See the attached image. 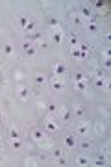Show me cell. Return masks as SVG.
Here are the masks:
<instances>
[{
    "label": "cell",
    "instance_id": "6da1fadb",
    "mask_svg": "<svg viewBox=\"0 0 111 167\" xmlns=\"http://www.w3.org/2000/svg\"><path fill=\"white\" fill-rule=\"evenodd\" d=\"M52 41L56 45H61L63 43V32L59 30V28H54V32H52Z\"/></svg>",
    "mask_w": 111,
    "mask_h": 167
},
{
    "label": "cell",
    "instance_id": "7a4b0ae2",
    "mask_svg": "<svg viewBox=\"0 0 111 167\" xmlns=\"http://www.w3.org/2000/svg\"><path fill=\"white\" fill-rule=\"evenodd\" d=\"M71 54H72V58H74L76 61H83V60L87 58V54H83V52L80 50L78 46H72V50H71Z\"/></svg>",
    "mask_w": 111,
    "mask_h": 167
},
{
    "label": "cell",
    "instance_id": "3957f363",
    "mask_svg": "<svg viewBox=\"0 0 111 167\" xmlns=\"http://www.w3.org/2000/svg\"><path fill=\"white\" fill-rule=\"evenodd\" d=\"M32 137H33V141L41 143V141L45 139V132L41 130V128H33V130H32Z\"/></svg>",
    "mask_w": 111,
    "mask_h": 167
},
{
    "label": "cell",
    "instance_id": "277c9868",
    "mask_svg": "<svg viewBox=\"0 0 111 167\" xmlns=\"http://www.w3.org/2000/svg\"><path fill=\"white\" fill-rule=\"evenodd\" d=\"M52 71H54V74H56V76L65 74V73H67V65H65V63H54Z\"/></svg>",
    "mask_w": 111,
    "mask_h": 167
},
{
    "label": "cell",
    "instance_id": "5b68a950",
    "mask_svg": "<svg viewBox=\"0 0 111 167\" xmlns=\"http://www.w3.org/2000/svg\"><path fill=\"white\" fill-rule=\"evenodd\" d=\"M43 126H45V130H46V132H56V130L59 128V126H58V123L52 121V119H46Z\"/></svg>",
    "mask_w": 111,
    "mask_h": 167
},
{
    "label": "cell",
    "instance_id": "8992f818",
    "mask_svg": "<svg viewBox=\"0 0 111 167\" xmlns=\"http://www.w3.org/2000/svg\"><path fill=\"white\" fill-rule=\"evenodd\" d=\"M22 48H24L26 56H30V58H33V56H35V48H33V45H32V43L24 41V43H22Z\"/></svg>",
    "mask_w": 111,
    "mask_h": 167
},
{
    "label": "cell",
    "instance_id": "52a82bcc",
    "mask_svg": "<svg viewBox=\"0 0 111 167\" xmlns=\"http://www.w3.org/2000/svg\"><path fill=\"white\" fill-rule=\"evenodd\" d=\"M89 130H91V124H89V123H80V124H78V130H76V132H78V134H81V136H85V134H89Z\"/></svg>",
    "mask_w": 111,
    "mask_h": 167
},
{
    "label": "cell",
    "instance_id": "ba28073f",
    "mask_svg": "<svg viewBox=\"0 0 111 167\" xmlns=\"http://www.w3.org/2000/svg\"><path fill=\"white\" fill-rule=\"evenodd\" d=\"M76 163H78V165H89V163H91V158H89L87 154H80L78 158H76Z\"/></svg>",
    "mask_w": 111,
    "mask_h": 167
},
{
    "label": "cell",
    "instance_id": "9c48e42d",
    "mask_svg": "<svg viewBox=\"0 0 111 167\" xmlns=\"http://www.w3.org/2000/svg\"><path fill=\"white\" fill-rule=\"evenodd\" d=\"M33 82H35L37 86H45V84H46V76L41 74V73H37L35 76H33Z\"/></svg>",
    "mask_w": 111,
    "mask_h": 167
},
{
    "label": "cell",
    "instance_id": "30bf717a",
    "mask_svg": "<svg viewBox=\"0 0 111 167\" xmlns=\"http://www.w3.org/2000/svg\"><path fill=\"white\" fill-rule=\"evenodd\" d=\"M28 95H30L28 87H24V86H19V99H20V100H26V99H28Z\"/></svg>",
    "mask_w": 111,
    "mask_h": 167
},
{
    "label": "cell",
    "instance_id": "8fae6325",
    "mask_svg": "<svg viewBox=\"0 0 111 167\" xmlns=\"http://www.w3.org/2000/svg\"><path fill=\"white\" fill-rule=\"evenodd\" d=\"M63 87H65V82L63 80H59V78H54L52 80V89L58 91V89H63Z\"/></svg>",
    "mask_w": 111,
    "mask_h": 167
},
{
    "label": "cell",
    "instance_id": "7c38bea8",
    "mask_svg": "<svg viewBox=\"0 0 111 167\" xmlns=\"http://www.w3.org/2000/svg\"><path fill=\"white\" fill-rule=\"evenodd\" d=\"M65 145H67L68 149H74L76 141H74V136H72V134H67V136H65Z\"/></svg>",
    "mask_w": 111,
    "mask_h": 167
},
{
    "label": "cell",
    "instance_id": "4fadbf2b",
    "mask_svg": "<svg viewBox=\"0 0 111 167\" xmlns=\"http://www.w3.org/2000/svg\"><path fill=\"white\" fill-rule=\"evenodd\" d=\"M59 115H61V119H63L65 123H67V121H71V111H68V110H67L65 106L59 110Z\"/></svg>",
    "mask_w": 111,
    "mask_h": 167
},
{
    "label": "cell",
    "instance_id": "5bb4252c",
    "mask_svg": "<svg viewBox=\"0 0 111 167\" xmlns=\"http://www.w3.org/2000/svg\"><path fill=\"white\" fill-rule=\"evenodd\" d=\"M74 87L78 89V91H85V89L89 87V84L87 82H74Z\"/></svg>",
    "mask_w": 111,
    "mask_h": 167
},
{
    "label": "cell",
    "instance_id": "9a60e30c",
    "mask_svg": "<svg viewBox=\"0 0 111 167\" xmlns=\"http://www.w3.org/2000/svg\"><path fill=\"white\" fill-rule=\"evenodd\" d=\"M72 80L74 82H87V78L83 76V73H74L72 74Z\"/></svg>",
    "mask_w": 111,
    "mask_h": 167
},
{
    "label": "cell",
    "instance_id": "2e32d148",
    "mask_svg": "<svg viewBox=\"0 0 111 167\" xmlns=\"http://www.w3.org/2000/svg\"><path fill=\"white\" fill-rule=\"evenodd\" d=\"M17 23H19V26H22V28H26V26H28V23H30V19L22 15V17H19V19H17Z\"/></svg>",
    "mask_w": 111,
    "mask_h": 167
},
{
    "label": "cell",
    "instance_id": "e0dca14e",
    "mask_svg": "<svg viewBox=\"0 0 111 167\" xmlns=\"http://www.w3.org/2000/svg\"><path fill=\"white\" fill-rule=\"evenodd\" d=\"M94 86H96V87H107V86H106V80H104L102 76H96V80H94Z\"/></svg>",
    "mask_w": 111,
    "mask_h": 167
},
{
    "label": "cell",
    "instance_id": "ac0fdd59",
    "mask_svg": "<svg viewBox=\"0 0 111 167\" xmlns=\"http://www.w3.org/2000/svg\"><path fill=\"white\" fill-rule=\"evenodd\" d=\"M80 13H81V17H83V19H89V17H91V8H87V6H85V8H81V9H80Z\"/></svg>",
    "mask_w": 111,
    "mask_h": 167
},
{
    "label": "cell",
    "instance_id": "d6986e66",
    "mask_svg": "<svg viewBox=\"0 0 111 167\" xmlns=\"http://www.w3.org/2000/svg\"><path fill=\"white\" fill-rule=\"evenodd\" d=\"M9 136H11V139H20V134H19L17 128H11L9 130Z\"/></svg>",
    "mask_w": 111,
    "mask_h": 167
},
{
    "label": "cell",
    "instance_id": "ffe728a7",
    "mask_svg": "<svg viewBox=\"0 0 111 167\" xmlns=\"http://www.w3.org/2000/svg\"><path fill=\"white\" fill-rule=\"evenodd\" d=\"M46 110H48V113H58V106L56 104H46Z\"/></svg>",
    "mask_w": 111,
    "mask_h": 167
},
{
    "label": "cell",
    "instance_id": "44dd1931",
    "mask_svg": "<svg viewBox=\"0 0 111 167\" xmlns=\"http://www.w3.org/2000/svg\"><path fill=\"white\" fill-rule=\"evenodd\" d=\"M72 111H74V115H83V110H81V106H78V104H74V108H72Z\"/></svg>",
    "mask_w": 111,
    "mask_h": 167
},
{
    "label": "cell",
    "instance_id": "7402d4cb",
    "mask_svg": "<svg viewBox=\"0 0 111 167\" xmlns=\"http://www.w3.org/2000/svg\"><path fill=\"white\" fill-rule=\"evenodd\" d=\"M71 45H72V46H78V36H76L74 32L71 33Z\"/></svg>",
    "mask_w": 111,
    "mask_h": 167
},
{
    "label": "cell",
    "instance_id": "603a6c76",
    "mask_svg": "<svg viewBox=\"0 0 111 167\" xmlns=\"http://www.w3.org/2000/svg\"><path fill=\"white\" fill-rule=\"evenodd\" d=\"M11 147L13 149H20V147H22V141H20V139H13V141H11Z\"/></svg>",
    "mask_w": 111,
    "mask_h": 167
},
{
    "label": "cell",
    "instance_id": "cb8c5ba5",
    "mask_svg": "<svg viewBox=\"0 0 111 167\" xmlns=\"http://www.w3.org/2000/svg\"><path fill=\"white\" fill-rule=\"evenodd\" d=\"M24 30H26V32H28V33H32V32H33V30H35V24H33V20H30V23H28V26H26V28H24Z\"/></svg>",
    "mask_w": 111,
    "mask_h": 167
},
{
    "label": "cell",
    "instance_id": "d4e9b609",
    "mask_svg": "<svg viewBox=\"0 0 111 167\" xmlns=\"http://www.w3.org/2000/svg\"><path fill=\"white\" fill-rule=\"evenodd\" d=\"M87 30H89V32H93V33H94L96 30H98V26H96L94 23H87Z\"/></svg>",
    "mask_w": 111,
    "mask_h": 167
},
{
    "label": "cell",
    "instance_id": "484cf974",
    "mask_svg": "<svg viewBox=\"0 0 111 167\" xmlns=\"http://www.w3.org/2000/svg\"><path fill=\"white\" fill-rule=\"evenodd\" d=\"M4 54L11 56V54H13V46H11V45H6V46H4Z\"/></svg>",
    "mask_w": 111,
    "mask_h": 167
},
{
    "label": "cell",
    "instance_id": "4316f807",
    "mask_svg": "<svg viewBox=\"0 0 111 167\" xmlns=\"http://www.w3.org/2000/svg\"><path fill=\"white\" fill-rule=\"evenodd\" d=\"M39 39H41L39 33H32V36H30V41H35V43H39Z\"/></svg>",
    "mask_w": 111,
    "mask_h": 167
},
{
    "label": "cell",
    "instance_id": "83f0119b",
    "mask_svg": "<svg viewBox=\"0 0 111 167\" xmlns=\"http://www.w3.org/2000/svg\"><path fill=\"white\" fill-rule=\"evenodd\" d=\"M80 147H81L83 150H87V149H91V143H87V141H83V143L80 145Z\"/></svg>",
    "mask_w": 111,
    "mask_h": 167
},
{
    "label": "cell",
    "instance_id": "f1b7e54d",
    "mask_svg": "<svg viewBox=\"0 0 111 167\" xmlns=\"http://www.w3.org/2000/svg\"><path fill=\"white\" fill-rule=\"evenodd\" d=\"M54 156L59 160V158H61V150H59V149H56V150H54Z\"/></svg>",
    "mask_w": 111,
    "mask_h": 167
},
{
    "label": "cell",
    "instance_id": "f546056e",
    "mask_svg": "<svg viewBox=\"0 0 111 167\" xmlns=\"http://www.w3.org/2000/svg\"><path fill=\"white\" fill-rule=\"evenodd\" d=\"M102 54H104V58H106V60H109V48H106Z\"/></svg>",
    "mask_w": 111,
    "mask_h": 167
},
{
    "label": "cell",
    "instance_id": "4dcf8cb0",
    "mask_svg": "<svg viewBox=\"0 0 111 167\" xmlns=\"http://www.w3.org/2000/svg\"><path fill=\"white\" fill-rule=\"evenodd\" d=\"M104 67H106V69H109V67H111V63H109V60H104Z\"/></svg>",
    "mask_w": 111,
    "mask_h": 167
},
{
    "label": "cell",
    "instance_id": "1f68e13d",
    "mask_svg": "<svg viewBox=\"0 0 111 167\" xmlns=\"http://www.w3.org/2000/svg\"><path fill=\"white\" fill-rule=\"evenodd\" d=\"M0 145H2V136H0Z\"/></svg>",
    "mask_w": 111,
    "mask_h": 167
}]
</instances>
